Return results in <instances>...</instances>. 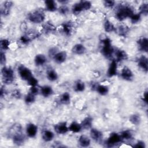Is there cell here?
I'll use <instances>...</instances> for the list:
<instances>
[{
	"label": "cell",
	"instance_id": "1",
	"mask_svg": "<svg viewBox=\"0 0 148 148\" xmlns=\"http://www.w3.org/2000/svg\"><path fill=\"white\" fill-rule=\"evenodd\" d=\"M132 9L129 6H121L116 13V17L119 21H123L126 18H130L134 14Z\"/></svg>",
	"mask_w": 148,
	"mask_h": 148
},
{
	"label": "cell",
	"instance_id": "2",
	"mask_svg": "<svg viewBox=\"0 0 148 148\" xmlns=\"http://www.w3.org/2000/svg\"><path fill=\"white\" fill-rule=\"evenodd\" d=\"M101 42L103 43V46L101 50L102 54L107 58H110L114 52V50L112 45L110 39L107 37H105L101 40Z\"/></svg>",
	"mask_w": 148,
	"mask_h": 148
},
{
	"label": "cell",
	"instance_id": "3",
	"mask_svg": "<svg viewBox=\"0 0 148 148\" xmlns=\"http://www.w3.org/2000/svg\"><path fill=\"white\" fill-rule=\"evenodd\" d=\"M2 79L3 83L6 84H12L14 80V72L10 67L3 66L1 69Z\"/></svg>",
	"mask_w": 148,
	"mask_h": 148
},
{
	"label": "cell",
	"instance_id": "4",
	"mask_svg": "<svg viewBox=\"0 0 148 148\" xmlns=\"http://www.w3.org/2000/svg\"><path fill=\"white\" fill-rule=\"evenodd\" d=\"M28 20L34 23H41L45 18V14L43 10L37 9L28 14Z\"/></svg>",
	"mask_w": 148,
	"mask_h": 148
},
{
	"label": "cell",
	"instance_id": "5",
	"mask_svg": "<svg viewBox=\"0 0 148 148\" xmlns=\"http://www.w3.org/2000/svg\"><path fill=\"white\" fill-rule=\"evenodd\" d=\"M18 72L21 79L26 81H27L32 76H33L31 70L23 65L18 66Z\"/></svg>",
	"mask_w": 148,
	"mask_h": 148
},
{
	"label": "cell",
	"instance_id": "6",
	"mask_svg": "<svg viewBox=\"0 0 148 148\" xmlns=\"http://www.w3.org/2000/svg\"><path fill=\"white\" fill-rule=\"evenodd\" d=\"M122 138H121L120 134L117 133H112L110 134L108 140H106V145L108 147H113L116 144H118L122 141Z\"/></svg>",
	"mask_w": 148,
	"mask_h": 148
},
{
	"label": "cell",
	"instance_id": "7",
	"mask_svg": "<svg viewBox=\"0 0 148 148\" xmlns=\"http://www.w3.org/2000/svg\"><path fill=\"white\" fill-rule=\"evenodd\" d=\"M13 6L12 1H7L3 2L1 6V14L2 16H6L10 14V9Z\"/></svg>",
	"mask_w": 148,
	"mask_h": 148
},
{
	"label": "cell",
	"instance_id": "8",
	"mask_svg": "<svg viewBox=\"0 0 148 148\" xmlns=\"http://www.w3.org/2000/svg\"><path fill=\"white\" fill-rule=\"evenodd\" d=\"M121 77L125 80L131 81L134 77L132 71L127 66H124L121 72Z\"/></svg>",
	"mask_w": 148,
	"mask_h": 148
},
{
	"label": "cell",
	"instance_id": "9",
	"mask_svg": "<svg viewBox=\"0 0 148 148\" xmlns=\"http://www.w3.org/2000/svg\"><path fill=\"white\" fill-rule=\"evenodd\" d=\"M117 73V61L114 60H113L109 66V68L107 71V76L109 77H112L116 75Z\"/></svg>",
	"mask_w": 148,
	"mask_h": 148
},
{
	"label": "cell",
	"instance_id": "10",
	"mask_svg": "<svg viewBox=\"0 0 148 148\" xmlns=\"http://www.w3.org/2000/svg\"><path fill=\"white\" fill-rule=\"evenodd\" d=\"M54 129L55 131L59 134H66L69 131V128L65 122H61L56 124L54 127Z\"/></svg>",
	"mask_w": 148,
	"mask_h": 148
},
{
	"label": "cell",
	"instance_id": "11",
	"mask_svg": "<svg viewBox=\"0 0 148 148\" xmlns=\"http://www.w3.org/2000/svg\"><path fill=\"white\" fill-rule=\"evenodd\" d=\"M38 132V127L34 123H29L27 125L26 132L29 138H34Z\"/></svg>",
	"mask_w": 148,
	"mask_h": 148
},
{
	"label": "cell",
	"instance_id": "12",
	"mask_svg": "<svg viewBox=\"0 0 148 148\" xmlns=\"http://www.w3.org/2000/svg\"><path fill=\"white\" fill-rule=\"evenodd\" d=\"M138 65L145 72L148 71V59L145 56H140L138 60Z\"/></svg>",
	"mask_w": 148,
	"mask_h": 148
},
{
	"label": "cell",
	"instance_id": "13",
	"mask_svg": "<svg viewBox=\"0 0 148 148\" xmlns=\"http://www.w3.org/2000/svg\"><path fill=\"white\" fill-rule=\"evenodd\" d=\"M67 57L66 53L65 51H58L54 56L53 59L57 64H61L65 61Z\"/></svg>",
	"mask_w": 148,
	"mask_h": 148
},
{
	"label": "cell",
	"instance_id": "14",
	"mask_svg": "<svg viewBox=\"0 0 148 148\" xmlns=\"http://www.w3.org/2000/svg\"><path fill=\"white\" fill-rule=\"evenodd\" d=\"M139 50L142 51L147 52L148 50V39L146 38H141L137 41Z\"/></svg>",
	"mask_w": 148,
	"mask_h": 148
},
{
	"label": "cell",
	"instance_id": "15",
	"mask_svg": "<svg viewBox=\"0 0 148 148\" xmlns=\"http://www.w3.org/2000/svg\"><path fill=\"white\" fill-rule=\"evenodd\" d=\"M72 51L75 54L82 55L85 53V52L86 51V49L83 45L78 43L73 46L72 49Z\"/></svg>",
	"mask_w": 148,
	"mask_h": 148
},
{
	"label": "cell",
	"instance_id": "16",
	"mask_svg": "<svg viewBox=\"0 0 148 148\" xmlns=\"http://www.w3.org/2000/svg\"><path fill=\"white\" fill-rule=\"evenodd\" d=\"M91 138L96 142H99L102 138V133L95 128H91L90 131Z\"/></svg>",
	"mask_w": 148,
	"mask_h": 148
},
{
	"label": "cell",
	"instance_id": "17",
	"mask_svg": "<svg viewBox=\"0 0 148 148\" xmlns=\"http://www.w3.org/2000/svg\"><path fill=\"white\" fill-rule=\"evenodd\" d=\"M116 61H122L125 60L128 58V55L124 50L118 49L115 52Z\"/></svg>",
	"mask_w": 148,
	"mask_h": 148
},
{
	"label": "cell",
	"instance_id": "18",
	"mask_svg": "<svg viewBox=\"0 0 148 148\" xmlns=\"http://www.w3.org/2000/svg\"><path fill=\"white\" fill-rule=\"evenodd\" d=\"M46 61H47L46 57H45V55L42 54H39L36 55L34 59V62L36 66L43 65L46 62Z\"/></svg>",
	"mask_w": 148,
	"mask_h": 148
},
{
	"label": "cell",
	"instance_id": "19",
	"mask_svg": "<svg viewBox=\"0 0 148 148\" xmlns=\"http://www.w3.org/2000/svg\"><path fill=\"white\" fill-rule=\"evenodd\" d=\"M46 9L49 12H54L57 9L56 2L53 0H46L45 1Z\"/></svg>",
	"mask_w": 148,
	"mask_h": 148
},
{
	"label": "cell",
	"instance_id": "20",
	"mask_svg": "<svg viewBox=\"0 0 148 148\" xmlns=\"http://www.w3.org/2000/svg\"><path fill=\"white\" fill-rule=\"evenodd\" d=\"M92 124V119L91 117L88 116L84 118L80 124L82 128L85 130H88L91 128Z\"/></svg>",
	"mask_w": 148,
	"mask_h": 148
},
{
	"label": "cell",
	"instance_id": "21",
	"mask_svg": "<svg viewBox=\"0 0 148 148\" xmlns=\"http://www.w3.org/2000/svg\"><path fill=\"white\" fill-rule=\"evenodd\" d=\"M79 145L83 147H87L90 146L91 141L89 138L86 135H81L79 138Z\"/></svg>",
	"mask_w": 148,
	"mask_h": 148
},
{
	"label": "cell",
	"instance_id": "22",
	"mask_svg": "<svg viewBox=\"0 0 148 148\" xmlns=\"http://www.w3.org/2000/svg\"><path fill=\"white\" fill-rule=\"evenodd\" d=\"M40 92L44 97H49L53 94V90L49 86H43L41 87Z\"/></svg>",
	"mask_w": 148,
	"mask_h": 148
},
{
	"label": "cell",
	"instance_id": "23",
	"mask_svg": "<svg viewBox=\"0 0 148 148\" xmlns=\"http://www.w3.org/2000/svg\"><path fill=\"white\" fill-rule=\"evenodd\" d=\"M42 137V139L44 141L50 142V141L52 140L54 138V134L52 131L46 130H45L43 132Z\"/></svg>",
	"mask_w": 148,
	"mask_h": 148
},
{
	"label": "cell",
	"instance_id": "24",
	"mask_svg": "<svg viewBox=\"0 0 148 148\" xmlns=\"http://www.w3.org/2000/svg\"><path fill=\"white\" fill-rule=\"evenodd\" d=\"M68 128H69V131H71L73 132L77 133V132H79L81 131V130L82 129V127L80 124H79L76 121H73L68 127Z\"/></svg>",
	"mask_w": 148,
	"mask_h": 148
},
{
	"label": "cell",
	"instance_id": "25",
	"mask_svg": "<svg viewBox=\"0 0 148 148\" xmlns=\"http://www.w3.org/2000/svg\"><path fill=\"white\" fill-rule=\"evenodd\" d=\"M85 89V84L80 80H77L74 85L73 90L76 92H82Z\"/></svg>",
	"mask_w": 148,
	"mask_h": 148
},
{
	"label": "cell",
	"instance_id": "26",
	"mask_svg": "<svg viewBox=\"0 0 148 148\" xmlns=\"http://www.w3.org/2000/svg\"><path fill=\"white\" fill-rule=\"evenodd\" d=\"M95 89H96V91L98 92V93L101 95H105L109 92L108 87L106 86L102 85V84L97 85Z\"/></svg>",
	"mask_w": 148,
	"mask_h": 148
},
{
	"label": "cell",
	"instance_id": "27",
	"mask_svg": "<svg viewBox=\"0 0 148 148\" xmlns=\"http://www.w3.org/2000/svg\"><path fill=\"white\" fill-rule=\"evenodd\" d=\"M62 30L63 32L66 35H71L72 31V25L70 22L64 23L62 24Z\"/></svg>",
	"mask_w": 148,
	"mask_h": 148
},
{
	"label": "cell",
	"instance_id": "28",
	"mask_svg": "<svg viewBox=\"0 0 148 148\" xmlns=\"http://www.w3.org/2000/svg\"><path fill=\"white\" fill-rule=\"evenodd\" d=\"M104 29L106 32H111L116 30V28L114 25L109 20H106L104 23Z\"/></svg>",
	"mask_w": 148,
	"mask_h": 148
},
{
	"label": "cell",
	"instance_id": "29",
	"mask_svg": "<svg viewBox=\"0 0 148 148\" xmlns=\"http://www.w3.org/2000/svg\"><path fill=\"white\" fill-rule=\"evenodd\" d=\"M72 12L73 14H78L79 13H80L82 11L84 10L83 9V6L80 2H77V3H75L73 6H72Z\"/></svg>",
	"mask_w": 148,
	"mask_h": 148
},
{
	"label": "cell",
	"instance_id": "30",
	"mask_svg": "<svg viewBox=\"0 0 148 148\" xmlns=\"http://www.w3.org/2000/svg\"><path fill=\"white\" fill-rule=\"evenodd\" d=\"M47 78L50 81L53 82L58 79V75L57 72L53 69H50L47 72Z\"/></svg>",
	"mask_w": 148,
	"mask_h": 148
},
{
	"label": "cell",
	"instance_id": "31",
	"mask_svg": "<svg viewBox=\"0 0 148 148\" xmlns=\"http://www.w3.org/2000/svg\"><path fill=\"white\" fill-rule=\"evenodd\" d=\"M129 31V28L126 25H121L118 27V33L119 35L125 36Z\"/></svg>",
	"mask_w": 148,
	"mask_h": 148
},
{
	"label": "cell",
	"instance_id": "32",
	"mask_svg": "<svg viewBox=\"0 0 148 148\" xmlns=\"http://www.w3.org/2000/svg\"><path fill=\"white\" fill-rule=\"evenodd\" d=\"M71 97L68 92H64L60 97V102L63 104H68L70 102Z\"/></svg>",
	"mask_w": 148,
	"mask_h": 148
},
{
	"label": "cell",
	"instance_id": "33",
	"mask_svg": "<svg viewBox=\"0 0 148 148\" xmlns=\"http://www.w3.org/2000/svg\"><path fill=\"white\" fill-rule=\"evenodd\" d=\"M130 121L134 125H138L140 121V116L138 114H134L130 117Z\"/></svg>",
	"mask_w": 148,
	"mask_h": 148
},
{
	"label": "cell",
	"instance_id": "34",
	"mask_svg": "<svg viewBox=\"0 0 148 148\" xmlns=\"http://www.w3.org/2000/svg\"><path fill=\"white\" fill-rule=\"evenodd\" d=\"M122 139L129 140L132 138V134L129 130H124L121 132L120 134Z\"/></svg>",
	"mask_w": 148,
	"mask_h": 148
},
{
	"label": "cell",
	"instance_id": "35",
	"mask_svg": "<svg viewBox=\"0 0 148 148\" xmlns=\"http://www.w3.org/2000/svg\"><path fill=\"white\" fill-rule=\"evenodd\" d=\"M43 29L46 32H52L56 29V27L50 22H47L43 25Z\"/></svg>",
	"mask_w": 148,
	"mask_h": 148
},
{
	"label": "cell",
	"instance_id": "36",
	"mask_svg": "<svg viewBox=\"0 0 148 148\" xmlns=\"http://www.w3.org/2000/svg\"><path fill=\"white\" fill-rule=\"evenodd\" d=\"M35 101V95H34L29 92L25 96L24 101L27 104L32 103L34 102Z\"/></svg>",
	"mask_w": 148,
	"mask_h": 148
},
{
	"label": "cell",
	"instance_id": "37",
	"mask_svg": "<svg viewBox=\"0 0 148 148\" xmlns=\"http://www.w3.org/2000/svg\"><path fill=\"white\" fill-rule=\"evenodd\" d=\"M10 46V41L6 39H1L0 41V46L2 50H8Z\"/></svg>",
	"mask_w": 148,
	"mask_h": 148
},
{
	"label": "cell",
	"instance_id": "38",
	"mask_svg": "<svg viewBox=\"0 0 148 148\" xmlns=\"http://www.w3.org/2000/svg\"><path fill=\"white\" fill-rule=\"evenodd\" d=\"M139 11L140 14L147 15L148 13V4L147 3H143L139 6Z\"/></svg>",
	"mask_w": 148,
	"mask_h": 148
},
{
	"label": "cell",
	"instance_id": "39",
	"mask_svg": "<svg viewBox=\"0 0 148 148\" xmlns=\"http://www.w3.org/2000/svg\"><path fill=\"white\" fill-rule=\"evenodd\" d=\"M27 83L28 84L32 86H36L38 85V81L36 79V78H35L34 76H32L28 80H27Z\"/></svg>",
	"mask_w": 148,
	"mask_h": 148
},
{
	"label": "cell",
	"instance_id": "40",
	"mask_svg": "<svg viewBox=\"0 0 148 148\" xmlns=\"http://www.w3.org/2000/svg\"><path fill=\"white\" fill-rule=\"evenodd\" d=\"M131 21L133 24H136L138 23L140 20V14H134L131 17Z\"/></svg>",
	"mask_w": 148,
	"mask_h": 148
},
{
	"label": "cell",
	"instance_id": "41",
	"mask_svg": "<svg viewBox=\"0 0 148 148\" xmlns=\"http://www.w3.org/2000/svg\"><path fill=\"white\" fill-rule=\"evenodd\" d=\"M84 10H89L91 7V3L88 1H80Z\"/></svg>",
	"mask_w": 148,
	"mask_h": 148
},
{
	"label": "cell",
	"instance_id": "42",
	"mask_svg": "<svg viewBox=\"0 0 148 148\" xmlns=\"http://www.w3.org/2000/svg\"><path fill=\"white\" fill-rule=\"evenodd\" d=\"M20 42L23 44H27L31 40L30 36L28 35H23L20 38Z\"/></svg>",
	"mask_w": 148,
	"mask_h": 148
},
{
	"label": "cell",
	"instance_id": "43",
	"mask_svg": "<svg viewBox=\"0 0 148 148\" xmlns=\"http://www.w3.org/2000/svg\"><path fill=\"white\" fill-rule=\"evenodd\" d=\"M103 3L106 8H112L114 5L115 2L112 0H105L103 2Z\"/></svg>",
	"mask_w": 148,
	"mask_h": 148
},
{
	"label": "cell",
	"instance_id": "44",
	"mask_svg": "<svg viewBox=\"0 0 148 148\" xmlns=\"http://www.w3.org/2000/svg\"><path fill=\"white\" fill-rule=\"evenodd\" d=\"M29 92L34 95H36L39 92V89L36 86H32V87H31V88L29 89Z\"/></svg>",
	"mask_w": 148,
	"mask_h": 148
},
{
	"label": "cell",
	"instance_id": "45",
	"mask_svg": "<svg viewBox=\"0 0 148 148\" xmlns=\"http://www.w3.org/2000/svg\"><path fill=\"white\" fill-rule=\"evenodd\" d=\"M68 8L65 5L62 6L59 8L60 13H61L62 14H66L68 12Z\"/></svg>",
	"mask_w": 148,
	"mask_h": 148
},
{
	"label": "cell",
	"instance_id": "46",
	"mask_svg": "<svg viewBox=\"0 0 148 148\" xmlns=\"http://www.w3.org/2000/svg\"><path fill=\"white\" fill-rule=\"evenodd\" d=\"M12 96L16 98L20 99L21 97V94L19 90H15L12 92Z\"/></svg>",
	"mask_w": 148,
	"mask_h": 148
},
{
	"label": "cell",
	"instance_id": "47",
	"mask_svg": "<svg viewBox=\"0 0 148 148\" xmlns=\"http://www.w3.org/2000/svg\"><path fill=\"white\" fill-rule=\"evenodd\" d=\"M1 65H4L6 62V56L5 53H3L2 51H1Z\"/></svg>",
	"mask_w": 148,
	"mask_h": 148
},
{
	"label": "cell",
	"instance_id": "48",
	"mask_svg": "<svg viewBox=\"0 0 148 148\" xmlns=\"http://www.w3.org/2000/svg\"><path fill=\"white\" fill-rule=\"evenodd\" d=\"M134 147L136 148H145V143L143 141H138L134 146Z\"/></svg>",
	"mask_w": 148,
	"mask_h": 148
},
{
	"label": "cell",
	"instance_id": "49",
	"mask_svg": "<svg viewBox=\"0 0 148 148\" xmlns=\"http://www.w3.org/2000/svg\"><path fill=\"white\" fill-rule=\"evenodd\" d=\"M57 50V49L56 48H55V47H53V48L50 49V50H49V55H50V56H52L53 57V56L58 52Z\"/></svg>",
	"mask_w": 148,
	"mask_h": 148
},
{
	"label": "cell",
	"instance_id": "50",
	"mask_svg": "<svg viewBox=\"0 0 148 148\" xmlns=\"http://www.w3.org/2000/svg\"><path fill=\"white\" fill-rule=\"evenodd\" d=\"M147 91H146L144 93H143V102L146 103V104H147Z\"/></svg>",
	"mask_w": 148,
	"mask_h": 148
},
{
	"label": "cell",
	"instance_id": "51",
	"mask_svg": "<svg viewBox=\"0 0 148 148\" xmlns=\"http://www.w3.org/2000/svg\"><path fill=\"white\" fill-rule=\"evenodd\" d=\"M0 94H1V97L2 98L3 96V94H5V90H3L2 87L1 88V93Z\"/></svg>",
	"mask_w": 148,
	"mask_h": 148
},
{
	"label": "cell",
	"instance_id": "52",
	"mask_svg": "<svg viewBox=\"0 0 148 148\" xmlns=\"http://www.w3.org/2000/svg\"><path fill=\"white\" fill-rule=\"evenodd\" d=\"M58 2H60L61 3H62V4H64V5H65V3L68 2V1L63 0V1H59Z\"/></svg>",
	"mask_w": 148,
	"mask_h": 148
}]
</instances>
